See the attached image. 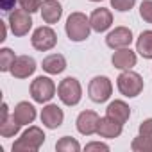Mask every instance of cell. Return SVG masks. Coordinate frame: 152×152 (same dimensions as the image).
Segmentation results:
<instances>
[{"mask_svg":"<svg viewBox=\"0 0 152 152\" xmlns=\"http://www.w3.org/2000/svg\"><path fill=\"white\" fill-rule=\"evenodd\" d=\"M64 31H66V36L70 41H84L90 38V32L93 31L91 25H90V18L84 15V13H79L75 11L72 13L68 18H66V23H64Z\"/></svg>","mask_w":152,"mask_h":152,"instance_id":"obj_1","label":"cell"},{"mask_svg":"<svg viewBox=\"0 0 152 152\" xmlns=\"http://www.w3.org/2000/svg\"><path fill=\"white\" fill-rule=\"evenodd\" d=\"M45 143V132L38 125H31L13 143V152H36Z\"/></svg>","mask_w":152,"mask_h":152,"instance_id":"obj_2","label":"cell"},{"mask_svg":"<svg viewBox=\"0 0 152 152\" xmlns=\"http://www.w3.org/2000/svg\"><path fill=\"white\" fill-rule=\"evenodd\" d=\"M116 86L124 97L134 99L143 91V77L132 70H122V73L116 79Z\"/></svg>","mask_w":152,"mask_h":152,"instance_id":"obj_3","label":"cell"},{"mask_svg":"<svg viewBox=\"0 0 152 152\" xmlns=\"http://www.w3.org/2000/svg\"><path fill=\"white\" fill-rule=\"evenodd\" d=\"M57 97L64 106H77L83 99V88L81 83L75 77H66L57 86Z\"/></svg>","mask_w":152,"mask_h":152,"instance_id":"obj_4","label":"cell"},{"mask_svg":"<svg viewBox=\"0 0 152 152\" xmlns=\"http://www.w3.org/2000/svg\"><path fill=\"white\" fill-rule=\"evenodd\" d=\"M31 97L34 102L38 104H47L54 99L56 95V84L50 77H45V75H39L31 83Z\"/></svg>","mask_w":152,"mask_h":152,"instance_id":"obj_5","label":"cell"},{"mask_svg":"<svg viewBox=\"0 0 152 152\" xmlns=\"http://www.w3.org/2000/svg\"><path fill=\"white\" fill-rule=\"evenodd\" d=\"M113 93V84L111 81L106 77V75H97L90 81V86H88V95L93 102L97 104H102L106 100H109Z\"/></svg>","mask_w":152,"mask_h":152,"instance_id":"obj_6","label":"cell"},{"mask_svg":"<svg viewBox=\"0 0 152 152\" xmlns=\"http://www.w3.org/2000/svg\"><path fill=\"white\" fill-rule=\"evenodd\" d=\"M31 43L36 50L39 52H48L56 47L57 43V34L56 31L50 27V25H41L38 27L34 32H32V38H31Z\"/></svg>","mask_w":152,"mask_h":152,"instance_id":"obj_7","label":"cell"},{"mask_svg":"<svg viewBox=\"0 0 152 152\" xmlns=\"http://www.w3.org/2000/svg\"><path fill=\"white\" fill-rule=\"evenodd\" d=\"M9 27H11V32L15 36H25L29 34L31 27H32V18H31V13L25 11V9H15L9 13Z\"/></svg>","mask_w":152,"mask_h":152,"instance_id":"obj_8","label":"cell"},{"mask_svg":"<svg viewBox=\"0 0 152 152\" xmlns=\"http://www.w3.org/2000/svg\"><path fill=\"white\" fill-rule=\"evenodd\" d=\"M132 43V31L129 27H115L107 36H106V45L113 50L125 48Z\"/></svg>","mask_w":152,"mask_h":152,"instance_id":"obj_9","label":"cell"},{"mask_svg":"<svg viewBox=\"0 0 152 152\" xmlns=\"http://www.w3.org/2000/svg\"><path fill=\"white\" fill-rule=\"evenodd\" d=\"M41 124L47 127V129H57L63 125V120H64V113L63 109L57 106V104H47L43 109H41Z\"/></svg>","mask_w":152,"mask_h":152,"instance_id":"obj_10","label":"cell"},{"mask_svg":"<svg viewBox=\"0 0 152 152\" xmlns=\"http://www.w3.org/2000/svg\"><path fill=\"white\" fill-rule=\"evenodd\" d=\"M36 72V61L31 56H16L13 66H11V75L16 79H27Z\"/></svg>","mask_w":152,"mask_h":152,"instance_id":"obj_11","label":"cell"},{"mask_svg":"<svg viewBox=\"0 0 152 152\" xmlns=\"http://www.w3.org/2000/svg\"><path fill=\"white\" fill-rule=\"evenodd\" d=\"M99 120H100V116L95 111H83V113H79L77 120H75V125H77V131L83 136H91V134H97Z\"/></svg>","mask_w":152,"mask_h":152,"instance_id":"obj_12","label":"cell"},{"mask_svg":"<svg viewBox=\"0 0 152 152\" xmlns=\"http://www.w3.org/2000/svg\"><path fill=\"white\" fill-rule=\"evenodd\" d=\"M90 25L95 32H106L113 25V15L106 7H99L90 15Z\"/></svg>","mask_w":152,"mask_h":152,"instance_id":"obj_13","label":"cell"},{"mask_svg":"<svg viewBox=\"0 0 152 152\" xmlns=\"http://www.w3.org/2000/svg\"><path fill=\"white\" fill-rule=\"evenodd\" d=\"M136 61H138L136 52H132L129 47L118 48V50H115L113 56H111V63H113V66L118 68V70H131L132 66H136Z\"/></svg>","mask_w":152,"mask_h":152,"instance_id":"obj_14","label":"cell"},{"mask_svg":"<svg viewBox=\"0 0 152 152\" xmlns=\"http://www.w3.org/2000/svg\"><path fill=\"white\" fill-rule=\"evenodd\" d=\"M122 129H124L122 124H118L116 120H113V118H109V116L106 115V116H102V118L99 120L97 134H99L100 138L113 140V138H118V136L122 134Z\"/></svg>","mask_w":152,"mask_h":152,"instance_id":"obj_15","label":"cell"},{"mask_svg":"<svg viewBox=\"0 0 152 152\" xmlns=\"http://www.w3.org/2000/svg\"><path fill=\"white\" fill-rule=\"evenodd\" d=\"M41 18L45 23L52 25V23H57L59 18L63 16V6L57 2V0H43L41 2Z\"/></svg>","mask_w":152,"mask_h":152,"instance_id":"obj_16","label":"cell"},{"mask_svg":"<svg viewBox=\"0 0 152 152\" xmlns=\"http://www.w3.org/2000/svg\"><path fill=\"white\" fill-rule=\"evenodd\" d=\"M13 116L15 120L20 124V125H29L36 120V107L29 102H18L15 106V111H13Z\"/></svg>","mask_w":152,"mask_h":152,"instance_id":"obj_17","label":"cell"},{"mask_svg":"<svg viewBox=\"0 0 152 152\" xmlns=\"http://www.w3.org/2000/svg\"><path fill=\"white\" fill-rule=\"evenodd\" d=\"M106 115L124 125L129 120V116H131V107L124 100H113V102H109V106L106 109Z\"/></svg>","mask_w":152,"mask_h":152,"instance_id":"obj_18","label":"cell"},{"mask_svg":"<svg viewBox=\"0 0 152 152\" xmlns=\"http://www.w3.org/2000/svg\"><path fill=\"white\" fill-rule=\"evenodd\" d=\"M41 68L50 73V75H57V73H63L66 70V59L64 56L61 54H50L47 56L43 61H41Z\"/></svg>","mask_w":152,"mask_h":152,"instance_id":"obj_19","label":"cell"},{"mask_svg":"<svg viewBox=\"0 0 152 152\" xmlns=\"http://www.w3.org/2000/svg\"><path fill=\"white\" fill-rule=\"evenodd\" d=\"M136 52L143 59H152V31H143L136 39Z\"/></svg>","mask_w":152,"mask_h":152,"instance_id":"obj_20","label":"cell"},{"mask_svg":"<svg viewBox=\"0 0 152 152\" xmlns=\"http://www.w3.org/2000/svg\"><path fill=\"white\" fill-rule=\"evenodd\" d=\"M20 127H22V125H20V124L15 120V116L11 115L9 118H6V120L0 122V134H2V138H13V136L18 134Z\"/></svg>","mask_w":152,"mask_h":152,"instance_id":"obj_21","label":"cell"},{"mask_svg":"<svg viewBox=\"0 0 152 152\" xmlns=\"http://www.w3.org/2000/svg\"><path fill=\"white\" fill-rule=\"evenodd\" d=\"M56 150L57 152H79L81 150V143L75 138H72V136H63L56 143Z\"/></svg>","mask_w":152,"mask_h":152,"instance_id":"obj_22","label":"cell"},{"mask_svg":"<svg viewBox=\"0 0 152 152\" xmlns=\"http://www.w3.org/2000/svg\"><path fill=\"white\" fill-rule=\"evenodd\" d=\"M131 148L134 152H152V136H136L131 143Z\"/></svg>","mask_w":152,"mask_h":152,"instance_id":"obj_23","label":"cell"},{"mask_svg":"<svg viewBox=\"0 0 152 152\" xmlns=\"http://www.w3.org/2000/svg\"><path fill=\"white\" fill-rule=\"evenodd\" d=\"M15 59H16V56L11 48H2L0 50V72H11Z\"/></svg>","mask_w":152,"mask_h":152,"instance_id":"obj_24","label":"cell"},{"mask_svg":"<svg viewBox=\"0 0 152 152\" xmlns=\"http://www.w3.org/2000/svg\"><path fill=\"white\" fill-rule=\"evenodd\" d=\"M140 16L152 25V0H143L140 4Z\"/></svg>","mask_w":152,"mask_h":152,"instance_id":"obj_25","label":"cell"},{"mask_svg":"<svg viewBox=\"0 0 152 152\" xmlns=\"http://www.w3.org/2000/svg\"><path fill=\"white\" fill-rule=\"evenodd\" d=\"M136 4V0H111V7L115 11H120V13H125V11H131Z\"/></svg>","mask_w":152,"mask_h":152,"instance_id":"obj_26","label":"cell"},{"mask_svg":"<svg viewBox=\"0 0 152 152\" xmlns=\"http://www.w3.org/2000/svg\"><path fill=\"white\" fill-rule=\"evenodd\" d=\"M18 2H20L22 9H25V11H29L32 15V13L41 9V2H43V0H18Z\"/></svg>","mask_w":152,"mask_h":152,"instance_id":"obj_27","label":"cell"},{"mask_svg":"<svg viewBox=\"0 0 152 152\" xmlns=\"http://www.w3.org/2000/svg\"><path fill=\"white\" fill-rule=\"evenodd\" d=\"M84 150H86V152H91V150H104V152H107L109 147H107L106 143H102V141H91V143H88V145L84 147Z\"/></svg>","mask_w":152,"mask_h":152,"instance_id":"obj_28","label":"cell"},{"mask_svg":"<svg viewBox=\"0 0 152 152\" xmlns=\"http://www.w3.org/2000/svg\"><path fill=\"white\" fill-rule=\"evenodd\" d=\"M140 134L143 136H152V118H147L140 124Z\"/></svg>","mask_w":152,"mask_h":152,"instance_id":"obj_29","label":"cell"},{"mask_svg":"<svg viewBox=\"0 0 152 152\" xmlns=\"http://www.w3.org/2000/svg\"><path fill=\"white\" fill-rule=\"evenodd\" d=\"M15 2L16 0H2V9L4 11H11L15 7Z\"/></svg>","mask_w":152,"mask_h":152,"instance_id":"obj_30","label":"cell"},{"mask_svg":"<svg viewBox=\"0 0 152 152\" xmlns=\"http://www.w3.org/2000/svg\"><path fill=\"white\" fill-rule=\"evenodd\" d=\"M0 27H2V36H0V41H4L6 39V23L0 22Z\"/></svg>","mask_w":152,"mask_h":152,"instance_id":"obj_31","label":"cell"},{"mask_svg":"<svg viewBox=\"0 0 152 152\" xmlns=\"http://www.w3.org/2000/svg\"><path fill=\"white\" fill-rule=\"evenodd\" d=\"M90 2H102V0H90Z\"/></svg>","mask_w":152,"mask_h":152,"instance_id":"obj_32","label":"cell"}]
</instances>
